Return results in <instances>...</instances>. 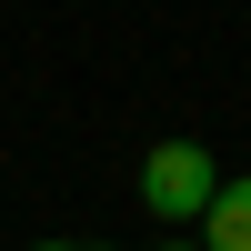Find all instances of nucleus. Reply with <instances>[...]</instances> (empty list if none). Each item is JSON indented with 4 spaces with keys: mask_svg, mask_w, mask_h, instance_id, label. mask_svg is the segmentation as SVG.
Here are the masks:
<instances>
[{
    "mask_svg": "<svg viewBox=\"0 0 251 251\" xmlns=\"http://www.w3.org/2000/svg\"><path fill=\"white\" fill-rule=\"evenodd\" d=\"M211 191H221V171H211V151H201V141L171 131V141H151V151H141V211H151V221L191 231Z\"/></svg>",
    "mask_w": 251,
    "mask_h": 251,
    "instance_id": "f257e3e1",
    "label": "nucleus"
},
{
    "mask_svg": "<svg viewBox=\"0 0 251 251\" xmlns=\"http://www.w3.org/2000/svg\"><path fill=\"white\" fill-rule=\"evenodd\" d=\"M191 231H201V251H251V171H241V181H221V191L201 201Z\"/></svg>",
    "mask_w": 251,
    "mask_h": 251,
    "instance_id": "f03ea898",
    "label": "nucleus"
},
{
    "mask_svg": "<svg viewBox=\"0 0 251 251\" xmlns=\"http://www.w3.org/2000/svg\"><path fill=\"white\" fill-rule=\"evenodd\" d=\"M30 251H111V241H30Z\"/></svg>",
    "mask_w": 251,
    "mask_h": 251,
    "instance_id": "7ed1b4c3",
    "label": "nucleus"
},
{
    "mask_svg": "<svg viewBox=\"0 0 251 251\" xmlns=\"http://www.w3.org/2000/svg\"><path fill=\"white\" fill-rule=\"evenodd\" d=\"M161 251H201V241H161Z\"/></svg>",
    "mask_w": 251,
    "mask_h": 251,
    "instance_id": "20e7f679",
    "label": "nucleus"
}]
</instances>
